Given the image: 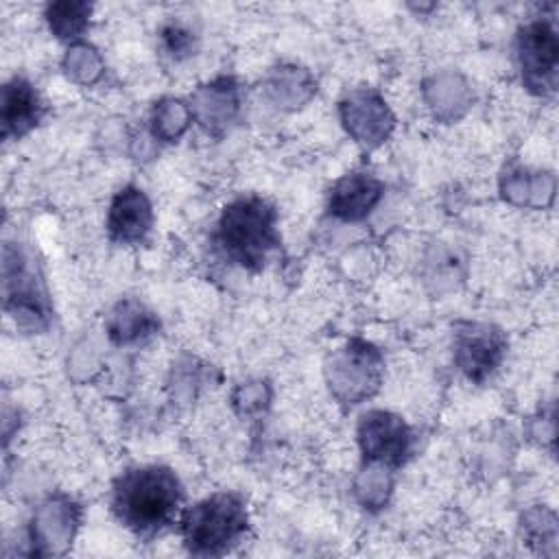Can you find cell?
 Segmentation results:
<instances>
[{"label": "cell", "mask_w": 559, "mask_h": 559, "mask_svg": "<svg viewBox=\"0 0 559 559\" xmlns=\"http://www.w3.org/2000/svg\"><path fill=\"white\" fill-rule=\"evenodd\" d=\"M183 502V487L166 465H135L111 485V511L138 539H153L168 528Z\"/></svg>", "instance_id": "obj_1"}, {"label": "cell", "mask_w": 559, "mask_h": 559, "mask_svg": "<svg viewBox=\"0 0 559 559\" xmlns=\"http://www.w3.org/2000/svg\"><path fill=\"white\" fill-rule=\"evenodd\" d=\"M212 238L223 258L247 271H260L269 253L280 247L277 210L258 194L238 197L223 207Z\"/></svg>", "instance_id": "obj_2"}, {"label": "cell", "mask_w": 559, "mask_h": 559, "mask_svg": "<svg viewBox=\"0 0 559 559\" xmlns=\"http://www.w3.org/2000/svg\"><path fill=\"white\" fill-rule=\"evenodd\" d=\"M249 531L247 502L236 491H216L188 507L179 518V533L188 552L221 557L236 548Z\"/></svg>", "instance_id": "obj_3"}, {"label": "cell", "mask_w": 559, "mask_h": 559, "mask_svg": "<svg viewBox=\"0 0 559 559\" xmlns=\"http://www.w3.org/2000/svg\"><path fill=\"white\" fill-rule=\"evenodd\" d=\"M358 445L369 465L400 467L411 456L413 432L408 424L391 411H369L358 421Z\"/></svg>", "instance_id": "obj_4"}, {"label": "cell", "mask_w": 559, "mask_h": 559, "mask_svg": "<svg viewBox=\"0 0 559 559\" xmlns=\"http://www.w3.org/2000/svg\"><path fill=\"white\" fill-rule=\"evenodd\" d=\"M328 371L332 391L341 400L356 404L378 389L382 376V356L371 343L354 338L332 358Z\"/></svg>", "instance_id": "obj_5"}, {"label": "cell", "mask_w": 559, "mask_h": 559, "mask_svg": "<svg viewBox=\"0 0 559 559\" xmlns=\"http://www.w3.org/2000/svg\"><path fill=\"white\" fill-rule=\"evenodd\" d=\"M559 41L548 20H533L518 33V63L524 85L535 94L555 92Z\"/></svg>", "instance_id": "obj_6"}, {"label": "cell", "mask_w": 559, "mask_h": 559, "mask_svg": "<svg viewBox=\"0 0 559 559\" xmlns=\"http://www.w3.org/2000/svg\"><path fill=\"white\" fill-rule=\"evenodd\" d=\"M507 336L489 323H459L454 332V360L472 382H485L502 362Z\"/></svg>", "instance_id": "obj_7"}, {"label": "cell", "mask_w": 559, "mask_h": 559, "mask_svg": "<svg viewBox=\"0 0 559 559\" xmlns=\"http://www.w3.org/2000/svg\"><path fill=\"white\" fill-rule=\"evenodd\" d=\"M4 306L20 325L39 330L48 321L46 293L20 251L4 249Z\"/></svg>", "instance_id": "obj_8"}, {"label": "cell", "mask_w": 559, "mask_h": 559, "mask_svg": "<svg viewBox=\"0 0 559 559\" xmlns=\"http://www.w3.org/2000/svg\"><path fill=\"white\" fill-rule=\"evenodd\" d=\"M153 227V205L142 188H120L107 212V234L118 245H140Z\"/></svg>", "instance_id": "obj_9"}, {"label": "cell", "mask_w": 559, "mask_h": 559, "mask_svg": "<svg viewBox=\"0 0 559 559\" xmlns=\"http://www.w3.org/2000/svg\"><path fill=\"white\" fill-rule=\"evenodd\" d=\"M341 118L347 131L356 138V142L365 146H376L384 142L393 129V116L386 103L369 90L352 92L341 103Z\"/></svg>", "instance_id": "obj_10"}, {"label": "cell", "mask_w": 559, "mask_h": 559, "mask_svg": "<svg viewBox=\"0 0 559 559\" xmlns=\"http://www.w3.org/2000/svg\"><path fill=\"white\" fill-rule=\"evenodd\" d=\"M384 186L371 173H349L341 177L328 197V212L345 223L362 221L380 203Z\"/></svg>", "instance_id": "obj_11"}, {"label": "cell", "mask_w": 559, "mask_h": 559, "mask_svg": "<svg viewBox=\"0 0 559 559\" xmlns=\"http://www.w3.org/2000/svg\"><path fill=\"white\" fill-rule=\"evenodd\" d=\"M44 116V103L31 81L24 76H13L2 85L0 100V122L4 138H22Z\"/></svg>", "instance_id": "obj_12"}, {"label": "cell", "mask_w": 559, "mask_h": 559, "mask_svg": "<svg viewBox=\"0 0 559 559\" xmlns=\"http://www.w3.org/2000/svg\"><path fill=\"white\" fill-rule=\"evenodd\" d=\"M192 116L199 118V122L212 131L218 133L225 129L236 111H238V85L231 76H218L212 83L203 85L194 94V105H192Z\"/></svg>", "instance_id": "obj_13"}, {"label": "cell", "mask_w": 559, "mask_h": 559, "mask_svg": "<svg viewBox=\"0 0 559 559\" xmlns=\"http://www.w3.org/2000/svg\"><path fill=\"white\" fill-rule=\"evenodd\" d=\"M107 334L116 345H138L159 330L157 317L135 299L118 301L107 317Z\"/></svg>", "instance_id": "obj_14"}, {"label": "cell", "mask_w": 559, "mask_h": 559, "mask_svg": "<svg viewBox=\"0 0 559 559\" xmlns=\"http://www.w3.org/2000/svg\"><path fill=\"white\" fill-rule=\"evenodd\" d=\"M92 4L87 2H52L46 7V22L59 39H76L90 24Z\"/></svg>", "instance_id": "obj_15"}, {"label": "cell", "mask_w": 559, "mask_h": 559, "mask_svg": "<svg viewBox=\"0 0 559 559\" xmlns=\"http://www.w3.org/2000/svg\"><path fill=\"white\" fill-rule=\"evenodd\" d=\"M192 118V111L175 98H164L153 109V135L162 140H177L188 122Z\"/></svg>", "instance_id": "obj_16"}, {"label": "cell", "mask_w": 559, "mask_h": 559, "mask_svg": "<svg viewBox=\"0 0 559 559\" xmlns=\"http://www.w3.org/2000/svg\"><path fill=\"white\" fill-rule=\"evenodd\" d=\"M63 68L66 72L76 79V81H83V83H90L94 81L98 74H100V57L96 55V50L87 44H76L68 50L66 55V61H63Z\"/></svg>", "instance_id": "obj_17"}, {"label": "cell", "mask_w": 559, "mask_h": 559, "mask_svg": "<svg viewBox=\"0 0 559 559\" xmlns=\"http://www.w3.org/2000/svg\"><path fill=\"white\" fill-rule=\"evenodd\" d=\"M159 39H162V48H164L175 61L190 57V55L194 52V46H197L194 33L188 31L186 26L177 24V22H170V24L162 26Z\"/></svg>", "instance_id": "obj_18"}]
</instances>
